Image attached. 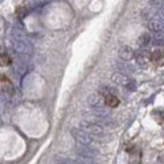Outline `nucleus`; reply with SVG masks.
Here are the masks:
<instances>
[{
	"label": "nucleus",
	"mask_w": 164,
	"mask_h": 164,
	"mask_svg": "<svg viewBox=\"0 0 164 164\" xmlns=\"http://www.w3.org/2000/svg\"><path fill=\"white\" fill-rule=\"evenodd\" d=\"M126 88L129 89V90L133 92V90H135V89H137V85H135L134 81H129V82H127V85H126Z\"/></svg>",
	"instance_id": "obj_13"
},
{
	"label": "nucleus",
	"mask_w": 164,
	"mask_h": 164,
	"mask_svg": "<svg viewBox=\"0 0 164 164\" xmlns=\"http://www.w3.org/2000/svg\"><path fill=\"white\" fill-rule=\"evenodd\" d=\"M56 164H73V163L69 162V160H66V159H59L58 162H56Z\"/></svg>",
	"instance_id": "obj_15"
},
{
	"label": "nucleus",
	"mask_w": 164,
	"mask_h": 164,
	"mask_svg": "<svg viewBox=\"0 0 164 164\" xmlns=\"http://www.w3.org/2000/svg\"><path fill=\"white\" fill-rule=\"evenodd\" d=\"M71 134H73L74 140L77 141L78 145H90L92 144V137L82 129H73L71 130Z\"/></svg>",
	"instance_id": "obj_1"
},
{
	"label": "nucleus",
	"mask_w": 164,
	"mask_h": 164,
	"mask_svg": "<svg viewBox=\"0 0 164 164\" xmlns=\"http://www.w3.org/2000/svg\"><path fill=\"white\" fill-rule=\"evenodd\" d=\"M78 156H90V157H94L97 155V149H94L90 145H78Z\"/></svg>",
	"instance_id": "obj_3"
},
{
	"label": "nucleus",
	"mask_w": 164,
	"mask_h": 164,
	"mask_svg": "<svg viewBox=\"0 0 164 164\" xmlns=\"http://www.w3.org/2000/svg\"><path fill=\"white\" fill-rule=\"evenodd\" d=\"M11 63V60H10V56L8 55H2V65H10Z\"/></svg>",
	"instance_id": "obj_14"
},
{
	"label": "nucleus",
	"mask_w": 164,
	"mask_h": 164,
	"mask_svg": "<svg viewBox=\"0 0 164 164\" xmlns=\"http://www.w3.org/2000/svg\"><path fill=\"white\" fill-rule=\"evenodd\" d=\"M104 99H105V104L108 107H111V108H115V107L119 105V99L115 94H108Z\"/></svg>",
	"instance_id": "obj_7"
},
{
	"label": "nucleus",
	"mask_w": 164,
	"mask_h": 164,
	"mask_svg": "<svg viewBox=\"0 0 164 164\" xmlns=\"http://www.w3.org/2000/svg\"><path fill=\"white\" fill-rule=\"evenodd\" d=\"M135 55V53L133 52V49H131L129 45H123L122 48L119 49V56H120V59L122 60H131L133 59V56Z\"/></svg>",
	"instance_id": "obj_5"
},
{
	"label": "nucleus",
	"mask_w": 164,
	"mask_h": 164,
	"mask_svg": "<svg viewBox=\"0 0 164 164\" xmlns=\"http://www.w3.org/2000/svg\"><path fill=\"white\" fill-rule=\"evenodd\" d=\"M27 11H29V8H27L26 6H19V7H17V17H19L21 19L22 18H25L27 15Z\"/></svg>",
	"instance_id": "obj_10"
},
{
	"label": "nucleus",
	"mask_w": 164,
	"mask_h": 164,
	"mask_svg": "<svg viewBox=\"0 0 164 164\" xmlns=\"http://www.w3.org/2000/svg\"><path fill=\"white\" fill-rule=\"evenodd\" d=\"M152 42L155 45H159V47H163L164 45V33H160V34H156L155 38L152 40Z\"/></svg>",
	"instance_id": "obj_11"
},
{
	"label": "nucleus",
	"mask_w": 164,
	"mask_h": 164,
	"mask_svg": "<svg viewBox=\"0 0 164 164\" xmlns=\"http://www.w3.org/2000/svg\"><path fill=\"white\" fill-rule=\"evenodd\" d=\"M162 56H163V51H162V49H153V52H152V55H151V60L156 62V60H159Z\"/></svg>",
	"instance_id": "obj_12"
},
{
	"label": "nucleus",
	"mask_w": 164,
	"mask_h": 164,
	"mask_svg": "<svg viewBox=\"0 0 164 164\" xmlns=\"http://www.w3.org/2000/svg\"><path fill=\"white\" fill-rule=\"evenodd\" d=\"M148 27L152 31H155L156 34H160V33H163V30H164V23L156 18V19H151V21H149V22H148Z\"/></svg>",
	"instance_id": "obj_4"
},
{
	"label": "nucleus",
	"mask_w": 164,
	"mask_h": 164,
	"mask_svg": "<svg viewBox=\"0 0 164 164\" xmlns=\"http://www.w3.org/2000/svg\"><path fill=\"white\" fill-rule=\"evenodd\" d=\"M88 103L90 107H93V109H103L105 105V99L100 93H93L88 97Z\"/></svg>",
	"instance_id": "obj_2"
},
{
	"label": "nucleus",
	"mask_w": 164,
	"mask_h": 164,
	"mask_svg": "<svg viewBox=\"0 0 164 164\" xmlns=\"http://www.w3.org/2000/svg\"><path fill=\"white\" fill-rule=\"evenodd\" d=\"M2 81H3V92H6L7 94L11 96V94L14 93V88H12L11 82L7 80L6 77H3V78H2Z\"/></svg>",
	"instance_id": "obj_8"
},
{
	"label": "nucleus",
	"mask_w": 164,
	"mask_h": 164,
	"mask_svg": "<svg viewBox=\"0 0 164 164\" xmlns=\"http://www.w3.org/2000/svg\"><path fill=\"white\" fill-rule=\"evenodd\" d=\"M151 41H152V40H151V36H149L148 33H144L140 38H138V44H140V47H141V48L148 47V44H149Z\"/></svg>",
	"instance_id": "obj_9"
},
{
	"label": "nucleus",
	"mask_w": 164,
	"mask_h": 164,
	"mask_svg": "<svg viewBox=\"0 0 164 164\" xmlns=\"http://www.w3.org/2000/svg\"><path fill=\"white\" fill-rule=\"evenodd\" d=\"M112 82H113V84H116V85H124V86H126L129 81H127V78H126L124 74L116 73V74H113V75H112Z\"/></svg>",
	"instance_id": "obj_6"
}]
</instances>
